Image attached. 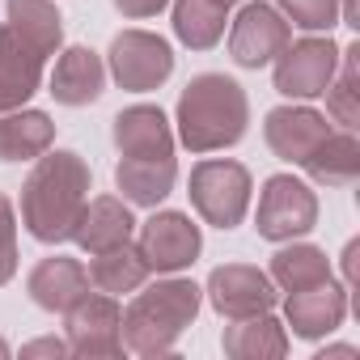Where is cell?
Masks as SVG:
<instances>
[{"instance_id":"6da1fadb","label":"cell","mask_w":360,"mask_h":360,"mask_svg":"<svg viewBox=\"0 0 360 360\" xmlns=\"http://www.w3.org/2000/svg\"><path fill=\"white\" fill-rule=\"evenodd\" d=\"M89 161L72 148H47L43 157H34V169L22 183V225L34 242L43 246H60L72 242V229L89 204Z\"/></svg>"},{"instance_id":"7a4b0ae2","label":"cell","mask_w":360,"mask_h":360,"mask_svg":"<svg viewBox=\"0 0 360 360\" xmlns=\"http://www.w3.org/2000/svg\"><path fill=\"white\" fill-rule=\"evenodd\" d=\"M174 123H178V140H183L191 153H221V148H233L246 136L250 98L233 77L200 72V77L187 81L183 94H178Z\"/></svg>"},{"instance_id":"3957f363","label":"cell","mask_w":360,"mask_h":360,"mask_svg":"<svg viewBox=\"0 0 360 360\" xmlns=\"http://www.w3.org/2000/svg\"><path fill=\"white\" fill-rule=\"evenodd\" d=\"M204 288L187 276H165L157 284H140L131 305L123 309V352L131 356H169L183 330L200 318Z\"/></svg>"},{"instance_id":"277c9868","label":"cell","mask_w":360,"mask_h":360,"mask_svg":"<svg viewBox=\"0 0 360 360\" xmlns=\"http://www.w3.org/2000/svg\"><path fill=\"white\" fill-rule=\"evenodd\" d=\"M250 191H255V178L233 157H208V161L191 165L187 195H191V208L200 212L204 225L238 229L250 212Z\"/></svg>"},{"instance_id":"5b68a950","label":"cell","mask_w":360,"mask_h":360,"mask_svg":"<svg viewBox=\"0 0 360 360\" xmlns=\"http://www.w3.org/2000/svg\"><path fill=\"white\" fill-rule=\"evenodd\" d=\"M318 225V195L305 178L297 174H271L263 178L259 208H255V229L267 242H292L305 238Z\"/></svg>"},{"instance_id":"8992f818","label":"cell","mask_w":360,"mask_h":360,"mask_svg":"<svg viewBox=\"0 0 360 360\" xmlns=\"http://www.w3.org/2000/svg\"><path fill=\"white\" fill-rule=\"evenodd\" d=\"M106 72L127 94H153L174 72V47L153 30H123L106 51Z\"/></svg>"},{"instance_id":"52a82bcc","label":"cell","mask_w":360,"mask_h":360,"mask_svg":"<svg viewBox=\"0 0 360 360\" xmlns=\"http://www.w3.org/2000/svg\"><path fill=\"white\" fill-rule=\"evenodd\" d=\"M335 68H339V47L330 43V34H305L271 60V81L276 94L292 102H314L330 85Z\"/></svg>"},{"instance_id":"ba28073f","label":"cell","mask_w":360,"mask_h":360,"mask_svg":"<svg viewBox=\"0 0 360 360\" xmlns=\"http://www.w3.org/2000/svg\"><path fill=\"white\" fill-rule=\"evenodd\" d=\"M51 56L56 47H47L43 39L18 30L13 22L0 26V115L26 106L43 89V72Z\"/></svg>"},{"instance_id":"9c48e42d","label":"cell","mask_w":360,"mask_h":360,"mask_svg":"<svg viewBox=\"0 0 360 360\" xmlns=\"http://www.w3.org/2000/svg\"><path fill=\"white\" fill-rule=\"evenodd\" d=\"M140 238H136V250L144 255L148 271L157 276H174V271H187L200 250H204V233L200 225L187 217V212H153L144 225H136Z\"/></svg>"},{"instance_id":"30bf717a","label":"cell","mask_w":360,"mask_h":360,"mask_svg":"<svg viewBox=\"0 0 360 360\" xmlns=\"http://www.w3.org/2000/svg\"><path fill=\"white\" fill-rule=\"evenodd\" d=\"M292 43V26L267 0H242L238 18L229 22V56L238 68H267Z\"/></svg>"},{"instance_id":"8fae6325","label":"cell","mask_w":360,"mask_h":360,"mask_svg":"<svg viewBox=\"0 0 360 360\" xmlns=\"http://www.w3.org/2000/svg\"><path fill=\"white\" fill-rule=\"evenodd\" d=\"M123 305L110 292H85L72 309H64L68 352L72 356H123Z\"/></svg>"},{"instance_id":"7c38bea8","label":"cell","mask_w":360,"mask_h":360,"mask_svg":"<svg viewBox=\"0 0 360 360\" xmlns=\"http://www.w3.org/2000/svg\"><path fill=\"white\" fill-rule=\"evenodd\" d=\"M208 301L221 318H255V314H271L280 305V288L271 284V276L255 263H225L208 276Z\"/></svg>"},{"instance_id":"4fadbf2b","label":"cell","mask_w":360,"mask_h":360,"mask_svg":"<svg viewBox=\"0 0 360 360\" xmlns=\"http://www.w3.org/2000/svg\"><path fill=\"white\" fill-rule=\"evenodd\" d=\"M347 297H352V292H347L343 284H335V276L322 280V284L297 288V292L284 297V326H288L297 339L318 343V339H326V335H335V330L343 326V318H347V309H352Z\"/></svg>"},{"instance_id":"5bb4252c","label":"cell","mask_w":360,"mask_h":360,"mask_svg":"<svg viewBox=\"0 0 360 360\" xmlns=\"http://www.w3.org/2000/svg\"><path fill=\"white\" fill-rule=\"evenodd\" d=\"M335 127L326 123V115L322 110H314V106H276V110H267V119H263V140H267V148L280 157V161H288V165H305V157L330 136Z\"/></svg>"},{"instance_id":"9a60e30c","label":"cell","mask_w":360,"mask_h":360,"mask_svg":"<svg viewBox=\"0 0 360 360\" xmlns=\"http://www.w3.org/2000/svg\"><path fill=\"white\" fill-rule=\"evenodd\" d=\"M89 288H94V284H89L85 263H81V259H68V255H51V259L34 263L30 276H26V292H30V301H34L39 309H47V314H64V309H72Z\"/></svg>"},{"instance_id":"2e32d148","label":"cell","mask_w":360,"mask_h":360,"mask_svg":"<svg viewBox=\"0 0 360 360\" xmlns=\"http://www.w3.org/2000/svg\"><path fill=\"white\" fill-rule=\"evenodd\" d=\"M106 89V64L94 47H64L56 51V68H51V98L60 106H89L98 102Z\"/></svg>"},{"instance_id":"e0dca14e","label":"cell","mask_w":360,"mask_h":360,"mask_svg":"<svg viewBox=\"0 0 360 360\" xmlns=\"http://www.w3.org/2000/svg\"><path fill=\"white\" fill-rule=\"evenodd\" d=\"M115 148L119 157H174V127L161 106L136 102L115 115Z\"/></svg>"},{"instance_id":"ac0fdd59","label":"cell","mask_w":360,"mask_h":360,"mask_svg":"<svg viewBox=\"0 0 360 360\" xmlns=\"http://www.w3.org/2000/svg\"><path fill=\"white\" fill-rule=\"evenodd\" d=\"M136 217H131V204L119 200V195H98L85 204L77 229H72V242L85 250V255H98V250H110V246H123L136 238Z\"/></svg>"},{"instance_id":"d6986e66","label":"cell","mask_w":360,"mask_h":360,"mask_svg":"<svg viewBox=\"0 0 360 360\" xmlns=\"http://www.w3.org/2000/svg\"><path fill=\"white\" fill-rule=\"evenodd\" d=\"M178 183V161L174 157H119L115 165V187L131 208H157Z\"/></svg>"},{"instance_id":"ffe728a7","label":"cell","mask_w":360,"mask_h":360,"mask_svg":"<svg viewBox=\"0 0 360 360\" xmlns=\"http://www.w3.org/2000/svg\"><path fill=\"white\" fill-rule=\"evenodd\" d=\"M221 347L233 360H280L288 356L292 339L276 314H255V318H233V326H225L221 335Z\"/></svg>"},{"instance_id":"44dd1931","label":"cell","mask_w":360,"mask_h":360,"mask_svg":"<svg viewBox=\"0 0 360 360\" xmlns=\"http://www.w3.org/2000/svg\"><path fill=\"white\" fill-rule=\"evenodd\" d=\"M56 144V123L47 110L18 106L0 115V161H34Z\"/></svg>"},{"instance_id":"7402d4cb","label":"cell","mask_w":360,"mask_h":360,"mask_svg":"<svg viewBox=\"0 0 360 360\" xmlns=\"http://www.w3.org/2000/svg\"><path fill=\"white\" fill-rule=\"evenodd\" d=\"M301 169L314 178L318 187H352L356 178H360V140H356V131H347V127L330 131L305 157Z\"/></svg>"},{"instance_id":"603a6c76","label":"cell","mask_w":360,"mask_h":360,"mask_svg":"<svg viewBox=\"0 0 360 360\" xmlns=\"http://www.w3.org/2000/svg\"><path fill=\"white\" fill-rule=\"evenodd\" d=\"M271 284L280 292H297V288H309V284H322L330 280V259L322 246L314 242H280V250L271 255V267H267Z\"/></svg>"},{"instance_id":"cb8c5ba5","label":"cell","mask_w":360,"mask_h":360,"mask_svg":"<svg viewBox=\"0 0 360 360\" xmlns=\"http://www.w3.org/2000/svg\"><path fill=\"white\" fill-rule=\"evenodd\" d=\"M89 284L98 292H110V297H123V292H136L153 271L144 263V255L136 250V242H123V246H110V250H98L89 255Z\"/></svg>"},{"instance_id":"d4e9b609","label":"cell","mask_w":360,"mask_h":360,"mask_svg":"<svg viewBox=\"0 0 360 360\" xmlns=\"http://www.w3.org/2000/svg\"><path fill=\"white\" fill-rule=\"evenodd\" d=\"M174 5V39L191 51H212L225 39L229 9L217 0H169Z\"/></svg>"},{"instance_id":"484cf974","label":"cell","mask_w":360,"mask_h":360,"mask_svg":"<svg viewBox=\"0 0 360 360\" xmlns=\"http://www.w3.org/2000/svg\"><path fill=\"white\" fill-rule=\"evenodd\" d=\"M322 98H326V115L339 127L356 131V123H360V43L339 47V68H335L330 85L322 89Z\"/></svg>"},{"instance_id":"4316f807","label":"cell","mask_w":360,"mask_h":360,"mask_svg":"<svg viewBox=\"0 0 360 360\" xmlns=\"http://www.w3.org/2000/svg\"><path fill=\"white\" fill-rule=\"evenodd\" d=\"M276 9L305 34H330L339 26V0H276Z\"/></svg>"},{"instance_id":"83f0119b","label":"cell","mask_w":360,"mask_h":360,"mask_svg":"<svg viewBox=\"0 0 360 360\" xmlns=\"http://www.w3.org/2000/svg\"><path fill=\"white\" fill-rule=\"evenodd\" d=\"M0 250H18V208L0 191Z\"/></svg>"},{"instance_id":"f1b7e54d","label":"cell","mask_w":360,"mask_h":360,"mask_svg":"<svg viewBox=\"0 0 360 360\" xmlns=\"http://www.w3.org/2000/svg\"><path fill=\"white\" fill-rule=\"evenodd\" d=\"M110 5H115L123 18H131V22H144V18H157L169 0H110Z\"/></svg>"},{"instance_id":"f546056e","label":"cell","mask_w":360,"mask_h":360,"mask_svg":"<svg viewBox=\"0 0 360 360\" xmlns=\"http://www.w3.org/2000/svg\"><path fill=\"white\" fill-rule=\"evenodd\" d=\"M22 356L30 360V356H72V352H68V339L47 335V339H30V343H22Z\"/></svg>"},{"instance_id":"4dcf8cb0","label":"cell","mask_w":360,"mask_h":360,"mask_svg":"<svg viewBox=\"0 0 360 360\" xmlns=\"http://www.w3.org/2000/svg\"><path fill=\"white\" fill-rule=\"evenodd\" d=\"M356 259H360V242L352 238V242L343 246V288H347V292L356 288Z\"/></svg>"},{"instance_id":"1f68e13d","label":"cell","mask_w":360,"mask_h":360,"mask_svg":"<svg viewBox=\"0 0 360 360\" xmlns=\"http://www.w3.org/2000/svg\"><path fill=\"white\" fill-rule=\"evenodd\" d=\"M18 276V250H0V288Z\"/></svg>"},{"instance_id":"d6a6232c","label":"cell","mask_w":360,"mask_h":360,"mask_svg":"<svg viewBox=\"0 0 360 360\" xmlns=\"http://www.w3.org/2000/svg\"><path fill=\"white\" fill-rule=\"evenodd\" d=\"M339 26H360V18H356V0H339Z\"/></svg>"},{"instance_id":"836d02e7","label":"cell","mask_w":360,"mask_h":360,"mask_svg":"<svg viewBox=\"0 0 360 360\" xmlns=\"http://www.w3.org/2000/svg\"><path fill=\"white\" fill-rule=\"evenodd\" d=\"M326 356H356V347L352 343H330V347L318 352V360H326Z\"/></svg>"},{"instance_id":"e575fe53","label":"cell","mask_w":360,"mask_h":360,"mask_svg":"<svg viewBox=\"0 0 360 360\" xmlns=\"http://www.w3.org/2000/svg\"><path fill=\"white\" fill-rule=\"evenodd\" d=\"M217 5H225V9H233V5H242V0H217Z\"/></svg>"},{"instance_id":"d590c367","label":"cell","mask_w":360,"mask_h":360,"mask_svg":"<svg viewBox=\"0 0 360 360\" xmlns=\"http://www.w3.org/2000/svg\"><path fill=\"white\" fill-rule=\"evenodd\" d=\"M9 352H13V347H9V343H5V339H0V356H9Z\"/></svg>"}]
</instances>
